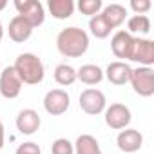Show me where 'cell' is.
<instances>
[{"instance_id":"6","label":"cell","mask_w":154,"mask_h":154,"mask_svg":"<svg viewBox=\"0 0 154 154\" xmlns=\"http://www.w3.org/2000/svg\"><path fill=\"white\" fill-rule=\"evenodd\" d=\"M105 123L114 129V131H123L127 129V125L131 123V111L127 105L123 103H111L109 107H105Z\"/></svg>"},{"instance_id":"2","label":"cell","mask_w":154,"mask_h":154,"mask_svg":"<svg viewBox=\"0 0 154 154\" xmlns=\"http://www.w3.org/2000/svg\"><path fill=\"white\" fill-rule=\"evenodd\" d=\"M13 67H15V71L18 74V78L22 80V84H27V85L40 84L44 80V76H45V67H44L42 60L33 53L18 54Z\"/></svg>"},{"instance_id":"17","label":"cell","mask_w":154,"mask_h":154,"mask_svg":"<svg viewBox=\"0 0 154 154\" xmlns=\"http://www.w3.org/2000/svg\"><path fill=\"white\" fill-rule=\"evenodd\" d=\"M74 154H102L100 143L91 134H82L76 138V143H72Z\"/></svg>"},{"instance_id":"25","label":"cell","mask_w":154,"mask_h":154,"mask_svg":"<svg viewBox=\"0 0 154 154\" xmlns=\"http://www.w3.org/2000/svg\"><path fill=\"white\" fill-rule=\"evenodd\" d=\"M15 154H42V150H40V147L35 141H26V143H22L17 149Z\"/></svg>"},{"instance_id":"15","label":"cell","mask_w":154,"mask_h":154,"mask_svg":"<svg viewBox=\"0 0 154 154\" xmlns=\"http://www.w3.org/2000/svg\"><path fill=\"white\" fill-rule=\"evenodd\" d=\"M100 15L103 17V20L109 24L111 29H116V27H120V26L125 22V18H127V9H125L123 6H120V4H109V6L103 8V11H102Z\"/></svg>"},{"instance_id":"19","label":"cell","mask_w":154,"mask_h":154,"mask_svg":"<svg viewBox=\"0 0 154 154\" xmlns=\"http://www.w3.org/2000/svg\"><path fill=\"white\" fill-rule=\"evenodd\" d=\"M54 82L58 85H72L76 82V69L67 65V63H58L54 67Z\"/></svg>"},{"instance_id":"4","label":"cell","mask_w":154,"mask_h":154,"mask_svg":"<svg viewBox=\"0 0 154 154\" xmlns=\"http://www.w3.org/2000/svg\"><path fill=\"white\" fill-rule=\"evenodd\" d=\"M15 8L18 11V17H22L26 22L31 24V27H38L45 20L44 6L38 0H15Z\"/></svg>"},{"instance_id":"16","label":"cell","mask_w":154,"mask_h":154,"mask_svg":"<svg viewBox=\"0 0 154 154\" xmlns=\"http://www.w3.org/2000/svg\"><path fill=\"white\" fill-rule=\"evenodd\" d=\"M76 80H80L85 85H96L103 80V71L94 63H85L76 71Z\"/></svg>"},{"instance_id":"22","label":"cell","mask_w":154,"mask_h":154,"mask_svg":"<svg viewBox=\"0 0 154 154\" xmlns=\"http://www.w3.org/2000/svg\"><path fill=\"white\" fill-rule=\"evenodd\" d=\"M78 9H80L82 15L96 17L103 9V2H102V0H80V2H78Z\"/></svg>"},{"instance_id":"26","label":"cell","mask_w":154,"mask_h":154,"mask_svg":"<svg viewBox=\"0 0 154 154\" xmlns=\"http://www.w3.org/2000/svg\"><path fill=\"white\" fill-rule=\"evenodd\" d=\"M4 140H6V134H4V123L0 122V149L4 147Z\"/></svg>"},{"instance_id":"5","label":"cell","mask_w":154,"mask_h":154,"mask_svg":"<svg viewBox=\"0 0 154 154\" xmlns=\"http://www.w3.org/2000/svg\"><path fill=\"white\" fill-rule=\"evenodd\" d=\"M105 105H107V100H105V94L100 89H85V91H82V94H80V109L85 114H89V116L102 114L105 111Z\"/></svg>"},{"instance_id":"10","label":"cell","mask_w":154,"mask_h":154,"mask_svg":"<svg viewBox=\"0 0 154 154\" xmlns=\"http://www.w3.org/2000/svg\"><path fill=\"white\" fill-rule=\"evenodd\" d=\"M116 145L122 152H127V154H132V152H138L143 145V136L140 131L136 129H125V131H120L118 138H116Z\"/></svg>"},{"instance_id":"8","label":"cell","mask_w":154,"mask_h":154,"mask_svg":"<svg viewBox=\"0 0 154 154\" xmlns=\"http://www.w3.org/2000/svg\"><path fill=\"white\" fill-rule=\"evenodd\" d=\"M22 91V80L18 78V74L15 71V67H6L0 74V94L8 100H15L18 98Z\"/></svg>"},{"instance_id":"28","label":"cell","mask_w":154,"mask_h":154,"mask_svg":"<svg viewBox=\"0 0 154 154\" xmlns=\"http://www.w3.org/2000/svg\"><path fill=\"white\" fill-rule=\"evenodd\" d=\"M4 38V27H2V24H0V40Z\"/></svg>"},{"instance_id":"12","label":"cell","mask_w":154,"mask_h":154,"mask_svg":"<svg viewBox=\"0 0 154 154\" xmlns=\"http://www.w3.org/2000/svg\"><path fill=\"white\" fill-rule=\"evenodd\" d=\"M131 71H132V67L120 60V62H111L107 65L103 76L114 85H125L131 78Z\"/></svg>"},{"instance_id":"24","label":"cell","mask_w":154,"mask_h":154,"mask_svg":"<svg viewBox=\"0 0 154 154\" xmlns=\"http://www.w3.org/2000/svg\"><path fill=\"white\" fill-rule=\"evenodd\" d=\"M150 8H152L150 0H131V9L136 15H145Z\"/></svg>"},{"instance_id":"1","label":"cell","mask_w":154,"mask_h":154,"mask_svg":"<svg viewBox=\"0 0 154 154\" xmlns=\"http://www.w3.org/2000/svg\"><path fill=\"white\" fill-rule=\"evenodd\" d=\"M56 47L62 56L80 58L89 49V35L80 27H65L56 36Z\"/></svg>"},{"instance_id":"21","label":"cell","mask_w":154,"mask_h":154,"mask_svg":"<svg viewBox=\"0 0 154 154\" xmlns=\"http://www.w3.org/2000/svg\"><path fill=\"white\" fill-rule=\"evenodd\" d=\"M89 29H91V35L96 36V38H100V40L107 38V36L111 35V31H112V29L109 27V24L103 20L102 15L91 17V20H89Z\"/></svg>"},{"instance_id":"20","label":"cell","mask_w":154,"mask_h":154,"mask_svg":"<svg viewBox=\"0 0 154 154\" xmlns=\"http://www.w3.org/2000/svg\"><path fill=\"white\" fill-rule=\"evenodd\" d=\"M129 35H147L150 31V20L147 15H132L127 22Z\"/></svg>"},{"instance_id":"3","label":"cell","mask_w":154,"mask_h":154,"mask_svg":"<svg viewBox=\"0 0 154 154\" xmlns=\"http://www.w3.org/2000/svg\"><path fill=\"white\" fill-rule=\"evenodd\" d=\"M132 89L136 94L141 98H149L154 94V71L152 67H136L131 71V78H129Z\"/></svg>"},{"instance_id":"7","label":"cell","mask_w":154,"mask_h":154,"mask_svg":"<svg viewBox=\"0 0 154 154\" xmlns=\"http://www.w3.org/2000/svg\"><path fill=\"white\" fill-rule=\"evenodd\" d=\"M129 60L138 62L141 67H150L154 63V42L149 38H134Z\"/></svg>"},{"instance_id":"13","label":"cell","mask_w":154,"mask_h":154,"mask_svg":"<svg viewBox=\"0 0 154 154\" xmlns=\"http://www.w3.org/2000/svg\"><path fill=\"white\" fill-rule=\"evenodd\" d=\"M132 44H134V36L132 35H129L127 31H118L112 36V40H111V49H112L116 58L129 60L131 51H132Z\"/></svg>"},{"instance_id":"27","label":"cell","mask_w":154,"mask_h":154,"mask_svg":"<svg viewBox=\"0 0 154 154\" xmlns=\"http://www.w3.org/2000/svg\"><path fill=\"white\" fill-rule=\"evenodd\" d=\"M8 8V2H6V0H0V11H4Z\"/></svg>"},{"instance_id":"11","label":"cell","mask_w":154,"mask_h":154,"mask_svg":"<svg viewBox=\"0 0 154 154\" xmlns=\"http://www.w3.org/2000/svg\"><path fill=\"white\" fill-rule=\"evenodd\" d=\"M40 116L36 111L33 109H22L17 116V129L20 131V134H26V136H31L35 134L38 129H40Z\"/></svg>"},{"instance_id":"9","label":"cell","mask_w":154,"mask_h":154,"mask_svg":"<svg viewBox=\"0 0 154 154\" xmlns=\"http://www.w3.org/2000/svg\"><path fill=\"white\" fill-rule=\"evenodd\" d=\"M69 94L63 89H51L45 96H44V109L51 114V116H60L63 112H67L69 109Z\"/></svg>"},{"instance_id":"18","label":"cell","mask_w":154,"mask_h":154,"mask_svg":"<svg viewBox=\"0 0 154 154\" xmlns=\"http://www.w3.org/2000/svg\"><path fill=\"white\" fill-rule=\"evenodd\" d=\"M47 8H49V13L58 20H65V18L72 17V13H74L72 0H49Z\"/></svg>"},{"instance_id":"14","label":"cell","mask_w":154,"mask_h":154,"mask_svg":"<svg viewBox=\"0 0 154 154\" xmlns=\"http://www.w3.org/2000/svg\"><path fill=\"white\" fill-rule=\"evenodd\" d=\"M8 33H9V38L17 44H24L26 40L31 38L33 35V27L29 22H26L22 17H15L11 22H9V27H8Z\"/></svg>"},{"instance_id":"23","label":"cell","mask_w":154,"mask_h":154,"mask_svg":"<svg viewBox=\"0 0 154 154\" xmlns=\"http://www.w3.org/2000/svg\"><path fill=\"white\" fill-rule=\"evenodd\" d=\"M51 152L53 154H74V147L67 138H58V140L53 141Z\"/></svg>"}]
</instances>
